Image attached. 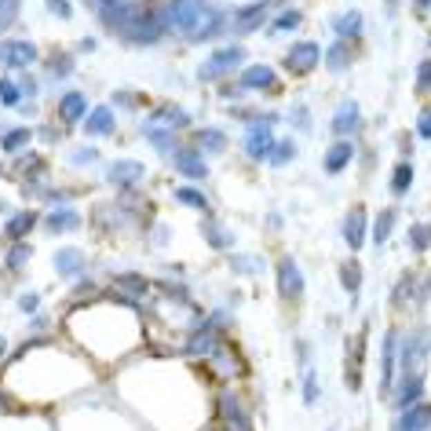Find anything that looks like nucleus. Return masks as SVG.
<instances>
[{"instance_id": "obj_15", "label": "nucleus", "mask_w": 431, "mask_h": 431, "mask_svg": "<svg viewBox=\"0 0 431 431\" xmlns=\"http://www.w3.org/2000/svg\"><path fill=\"white\" fill-rule=\"evenodd\" d=\"M354 128H358V106L344 103V106L336 110V117H333V132L336 135H351Z\"/></svg>"}, {"instance_id": "obj_27", "label": "nucleus", "mask_w": 431, "mask_h": 431, "mask_svg": "<svg viewBox=\"0 0 431 431\" xmlns=\"http://www.w3.org/2000/svg\"><path fill=\"white\" fill-rule=\"evenodd\" d=\"M143 132L154 139V146H157V150H172V135H169V132H161V128H154V121H143Z\"/></svg>"}, {"instance_id": "obj_35", "label": "nucleus", "mask_w": 431, "mask_h": 431, "mask_svg": "<svg viewBox=\"0 0 431 431\" xmlns=\"http://www.w3.org/2000/svg\"><path fill=\"white\" fill-rule=\"evenodd\" d=\"M358 22H362L358 15H347V19L336 22V30H340V33H354V30H358Z\"/></svg>"}, {"instance_id": "obj_24", "label": "nucleus", "mask_w": 431, "mask_h": 431, "mask_svg": "<svg viewBox=\"0 0 431 431\" xmlns=\"http://www.w3.org/2000/svg\"><path fill=\"white\" fill-rule=\"evenodd\" d=\"M410 183H413V175H410V164H399V169H395V180H391V194H395V198H402L405 190H410Z\"/></svg>"}, {"instance_id": "obj_30", "label": "nucleus", "mask_w": 431, "mask_h": 431, "mask_svg": "<svg viewBox=\"0 0 431 431\" xmlns=\"http://www.w3.org/2000/svg\"><path fill=\"white\" fill-rule=\"evenodd\" d=\"M303 402H307V405L318 402V380H314V370L303 373Z\"/></svg>"}, {"instance_id": "obj_13", "label": "nucleus", "mask_w": 431, "mask_h": 431, "mask_svg": "<svg viewBox=\"0 0 431 431\" xmlns=\"http://www.w3.org/2000/svg\"><path fill=\"white\" fill-rule=\"evenodd\" d=\"M175 169L183 175H190V180H201V175H205V161H201L198 150H180V154H175Z\"/></svg>"}, {"instance_id": "obj_7", "label": "nucleus", "mask_w": 431, "mask_h": 431, "mask_svg": "<svg viewBox=\"0 0 431 431\" xmlns=\"http://www.w3.org/2000/svg\"><path fill=\"white\" fill-rule=\"evenodd\" d=\"M84 113H88V99L81 92H66V95L59 99V117L66 121V124H77Z\"/></svg>"}, {"instance_id": "obj_11", "label": "nucleus", "mask_w": 431, "mask_h": 431, "mask_svg": "<svg viewBox=\"0 0 431 431\" xmlns=\"http://www.w3.org/2000/svg\"><path fill=\"white\" fill-rule=\"evenodd\" d=\"M271 143H274V139H271V132H267V124H260V128H252V132L245 135V150H249L256 161H263V157L271 154Z\"/></svg>"}, {"instance_id": "obj_21", "label": "nucleus", "mask_w": 431, "mask_h": 431, "mask_svg": "<svg viewBox=\"0 0 431 431\" xmlns=\"http://www.w3.org/2000/svg\"><path fill=\"white\" fill-rule=\"evenodd\" d=\"M340 282H344L347 293H358V285H362V271H358V263H354V260H344V267H340Z\"/></svg>"}, {"instance_id": "obj_32", "label": "nucleus", "mask_w": 431, "mask_h": 431, "mask_svg": "<svg viewBox=\"0 0 431 431\" xmlns=\"http://www.w3.org/2000/svg\"><path fill=\"white\" fill-rule=\"evenodd\" d=\"M329 66H333V70H340V66H347V48H333V52H329Z\"/></svg>"}, {"instance_id": "obj_34", "label": "nucleus", "mask_w": 431, "mask_h": 431, "mask_svg": "<svg viewBox=\"0 0 431 431\" xmlns=\"http://www.w3.org/2000/svg\"><path fill=\"white\" fill-rule=\"evenodd\" d=\"M161 121H164V124H169V121H172V124H186V113L172 106V110H161Z\"/></svg>"}, {"instance_id": "obj_8", "label": "nucleus", "mask_w": 431, "mask_h": 431, "mask_svg": "<svg viewBox=\"0 0 431 431\" xmlns=\"http://www.w3.org/2000/svg\"><path fill=\"white\" fill-rule=\"evenodd\" d=\"M344 238H347V245L351 249H358L365 242V209L362 205H354L347 212V220H344Z\"/></svg>"}, {"instance_id": "obj_18", "label": "nucleus", "mask_w": 431, "mask_h": 431, "mask_svg": "<svg viewBox=\"0 0 431 431\" xmlns=\"http://www.w3.org/2000/svg\"><path fill=\"white\" fill-rule=\"evenodd\" d=\"M30 139H33V132H30V128H11V132H4L0 146H4V154H19V150H26Z\"/></svg>"}, {"instance_id": "obj_23", "label": "nucleus", "mask_w": 431, "mask_h": 431, "mask_svg": "<svg viewBox=\"0 0 431 431\" xmlns=\"http://www.w3.org/2000/svg\"><path fill=\"white\" fill-rule=\"evenodd\" d=\"M15 15H19V0H0V33L15 26Z\"/></svg>"}, {"instance_id": "obj_37", "label": "nucleus", "mask_w": 431, "mask_h": 431, "mask_svg": "<svg viewBox=\"0 0 431 431\" xmlns=\"http://www.w3.org/2000/svg\"><path fill=\"white\" fill-rule=\"evenodd\" d=\"M48 73H55V77L70 73V59H55V62H48Z\"/></svg>"}, {"instance_id": "obj_16", "label": "nucleus", "mask_w": 431, "mask_h": 431, "mask_svg": "<svg viewBox=\"0 0 431 431\" xmlns=\"http://www.w3.org/2000/svg\"><path fill=\"white\" fill-rule=\"evenodd\" d=\"M33 223H37V212L26 209V212H15V216H11L4 231H8V238H15V242H19V238H26V234L33 231Z\"/></svg>"}, {"instance_id": "obj_19", "label": "nucleus", "mask_w": 431, "mask_h": 431, "mask_svg": "<svg viewBox=\"0 0 431 431\" xmlns=\"http://www.w3.org/2000/svg\"><path fill=\"white\" fill-rule=\"evenodd\" d=\"M416 395H421V380H416V376H410V380H405V384H399V395H395V410H399V413H402V410H410Z\"/></svg>"}, {"instance_id": "obj_2", "label": "nucleus", "mask_w": 431, "mask_h": 431, "mask_svg": "<svg viewBox=\"0 0 431 431\" xmlns=\"http://www.w3.org/2000/svg\"><path fill=\"white\" fill-rule=\"evenodd\" d=\"M278 289H282V296H289V300H296L303 293V274L296 267V260L285 256L282 263H278Z\"/></svg>"}, {"instance_id": "obj_41", "label": "nucleus", "mask_w": 431, "mask_h": 431, "mask_svg": "<svg viewBox=\"0 0 431 431\" xmlns=\"http://www.w3.org/2000/svg\"><path fill=\"white\" fill-rule=\"evenodd\" d=\"M88 161H95V150H77L73 154V164H88Z\"/></svg>"}, {"instance_id": "obj_22", "label": "nucleus", "mask_w": 431, "mask_h": 431, "mask_svg": "<svg viewBox=\"0 0 431 431\" xmlns=\"http://www.w3.org/2000/svg\"><path fill=\"white\" fill-rule=\"evenodd\" d=\"M0 103H4V106H19L22 103V88L11 77H0Z\"/></svg>"}, {"instance_id": "obj_3", "label": "nucleus", "mask_w": 431, "mask_h": 431, "mask_svg": "<svg viewBox=\"0 0 431 431\" xmlns=\"http://www.w3.org/2000/svg\"><path fill=\"white\" fill-rule=\"evenodd\" d=\"M428 428H431V405H410L391 424V431H428Z\"/></svg>"}, {"instance_id": "obj_40", "label": "nucleus", "mask_w": 431, "mask_h": 431, "mask_svg": "<svg viewBox=\"0 0 431 431\" xmlns=\"http://www.w3.org/2000/svg\"><path fill=\"white\" fill-rule=\"evenodd\" d=\"M413 245H416V249L428 245V227H416V231H413Z\"/></svg>"}, {"instance_id": "obj_33", "label": "nucleus", "mask_w": 431, "mask_h": 431, "mask_svg": "<svg viewBox=\"0 0 431 431\" xmlns=\"http://www.w3.org/2000/svg\"><path fill=\"white\" fill-rule=\"evenodd\" d=\"M205 238H209V242H212L216 249L231 245V234H220V231H216V227H205Z\"/></svg>"}, {"instance_id": "obj_20", "label": "nucleus", "mask_w": 431, "mask_h": 431, "mask_svg": "<svg viewBox=\"0 0 431 431\" xmlns=\"http://www.w3.org/2000/svg\"><path fill=\"white\" fill-rule=\"evenodd\" d=\"M391 373H395V333H391L387 344H384V376H380V391L391 387Z\"/></svg>"}, {"instance_id": "obj_1", "label": "nucleus", "mask_w": 431, "mask_h": 431, "mask_svg": "<svg viewBox=\"0 0 431 431\" xmlns=\"http://www.w3.org/2000/svg\"><path fill=\"white\" fill-rule=\"evenodd\" d=\"M37 59V48L33 44H22V41H0V62L11 70H22L30 66V62Z\"/></svg>"}, {"instance_id": "obj_5", "label": "nucleus", "mask_w": 431, "mask_h": 431, "mask_svg": "<svg viewBox=\"0 0 431 431\" xmlns=\"http://www.w3.org/2000/svg\"><path fill=\"white\" fill-rule=\"evenodd\" d=\"M143 164L139 161H117V164H110V172H106V180L113 183V186H132V183H139L143 180Z\"/></svg>"}, {"instance_id": "obj_39", "label": "nucleus", "mask_w": 431, "mask_h": 431, "mask_svg": "<svg viewBox=\"0 0 431 431\" xmlns=\"http://www.w3.org/2000/svg\"><path fill=\"white\" fill-rule=\"evenodd\" d=\"M37 303H41V300H37V293H26V296L19 300V307L22 311H37Z\"/></svg>"}, {"instance_id": "obj_4", "label": "nucleus", "mask_w": 431, "mask_h": 431, "mask_svg": "<svg viewBox=\"0 0 431 431\" xmlns=\"http://www.w3.org/2000/svg\"><path fill=\"white\" fill-rule=\"evenodd\" d=\"M318 66V48L314 44H296L293 52L285 55V70H293V73H307Z\"/></svg>"}, {"instance_id": "obj_12", "label": "nucleus", "mask_w": 431, "mask_h": 431, "mask_svg": "<svg viewBox=\"0 0 431 431\" xmlns=\"http://www.w3.org/2000/svg\"><path fill=\"white\" fill-rule=\"evenodd\" d=\"M84 132H92V135H110V132H113V110H106V106L92 110V113L84 117Z\"/></svg>"}, {"instance_id": "obj_14", "label": "nucleus", "mask_w": 431, "mask_h": 431, "mask_svg": "<svg viewBox=\"0 0 431 431\" xmlns=\"http://www.w3.org/2000/svg\"><path fill=\"white\" fill-rule=\"evenodd\" d=\"M55 271L62 274V278H73V274H81L84 271V256L77 249H62L59 256H55Z\"/></svg>"}, {"instance_id": "obj_28", "label": "nucleus", "mask_w": 431, "mask_h": 431, "mask_svg": "<svg viewBox=\"0 0 431 431\" xmlns=\"http://www.w3.org/2000/svg\"><path fill=\"white\" fill-rule=\"evenodd\" d=\"M198 143L205 146V150H223V132H216V128H201V132H198Z\"/></svg>"}, {"instance_id": "obj_25", "label": "nucleus", "mask_w": 431, "mask_h": 431, "mask_svg": "<svg viewBox=\"0 0 431 431\" xmlns=\"http://www.w3.org/2000/svg\"><path fill=\"white\" fill-rule=\"evenodd\" d=\"M30 252H33V249H30L26 242H22V245L15 242V249H11V252H8V271H19V267H26V260H30Z\"/></svg>"}, {"instance_id": "obj_29", "label": "nucleus", "mask_w": 431, "mask_h": 431, "mask_svg": "<svg viewBox=\"0 0 431 431\" xmlns=\"http://www.w3.org/2000/svg\"><path fill=\"white\" fill-rule=\"evenodd\" d=\"M391 223H395V212H391V209H387V212H380V220H376V234H373V242H376V245L391 234Z\"/></svg>"}, {"instance_id": "obj_6", "label": "nucleus", "mask_w": 431, "mask_h": 431, "mask_svg": "<svg viewBox=\"0 0 431 431\" xmlns=\"http://www.w3.org/2000/svg\"><path fill=\"white\" fill-rule=\"evenodd\" d=\"M242 59H245V52H242V48H227V52H216V59H209L205 66H201V77H216V73H227V70H234Z\"/></svg>"}, {"instance_id": "obj_9", "label": "nucleus", "mask_w": 431, "mask_h": 431, "mask_svg": "<svg viewBox=\"0 0 431 431\" xmlns=\"http://www.w3.org/2000/svg\"><path fill=\"white\" fill-rule=\"evenodd\" d=\"M351 154H354V143H347V139L333 143V146H329V154H325V172H329V175L344 172L347 161H351Z\"/></svg>"}, {"instance_id": "obj_36", "label": "nucleus", "mask_w": 431, "mask_h": 431, "mask_svg": "<svg viewBox=\"0 0 431 431\" xmlns=\"http://www.w3.org/2000/svg\"><path fill=\"white\" fill-rule=\"evenodd\" d=\"M48 11H55L59 19H70V4H66V0H48Z\"/></svg>"}, {"instance_id": "obj_43", "label": "nucleus", "mask_w": 431, "mask_h": 431, "mask_svg": "<svg viewBox=\"0 0 431 431\" xmlns=\"http://www.w3.org/2000/svg\"><path fill=\"white\" fill-rule=\"evenodd\" d=\"M4 351H8V340H4V336H0V358H4Z\"/></svg>"}, {"instance_id": "obj_26", "label": "nucleus", "mask_w": 431, "mask_h": 431, "mask_svg": "<svg viewBox=\"0 0 431 431\" xmlns=\"http://www.w3.org/2000/svg\"><path fill=\"white\" fill-rule=\"evenodd\" d=\"M175 198H180L183 205H190V209H205V194L194 190V186H180V190H175Z\"/></svg>"}, {"instance_id": "obj_31", "label": "nucleus", "mask_w": 431, "mask_h": 431, "mask_svg": "<svg viewBox=\"0 0 431 431\" xmlns=\"http://www.w3.org/2000/svg\"><path fill=\"white\" fill-rule=\"evenodd\" d=\"M271 157H274V164H285V161H293V157H296V143H293V139H285V143H278Z\"/></svg>"}, {"instance_id": "obj_38", "label": "nucleus", "mask_w": 431, "mask_h": 431, "mask_svg": "<svg viewBox=\"0 0 431 431\" xmlns=\"http://www.w3.org/2000/svg\"><path fill=\"white\" fill-rule=\"evenodd\" d=\"M296 22H300V15H296V11H289V15H282V19H278V30H293Z\"/></svg>"}, {"instance_id": "obj_10", "label": "nucleus", "mask_w": 431, "mask_h": 431, "mask_svg": "<svg viewBox=\"0 0 431 431\" xmlns=\"http://www.w3.org/2000/svg\"><path fill=\"white\" fill-rule=\"evenodd\" d=\"M44 227L52 234H66V231H77V227H81V216L73 212V209H55V212H48Z\"/></svg>"}, {"instance_id": "obj_42", "label": "nucleus", "mask_w": 431, "mask_h": 431, "mask_svg": "<svg viewBox=\"0 0 431 431\" xmlns=\"http://www.w3.org/2000/svg\"><path fill=\"white\" fill-rule=\"evenodd\" d=\"M421 132L431 135V110H424V121H421Z\"/></svg>"}, {"instance_id": "obj_17", "label": "nucleus", "mask_w": 431, "mask_h": 431, "mask_svg": "<svg viewBox=\"0 0 431 431\" xmlns=\"http://www.w3.org/2000/svg\"><path fill=\"white\" fill-rule=\"evenodd\" d=\"M242 84L249 88V92H252V88H256V92H263V88L274 84V70H267V66H252V70H245Z\"/></svg>"}]
</instances>
